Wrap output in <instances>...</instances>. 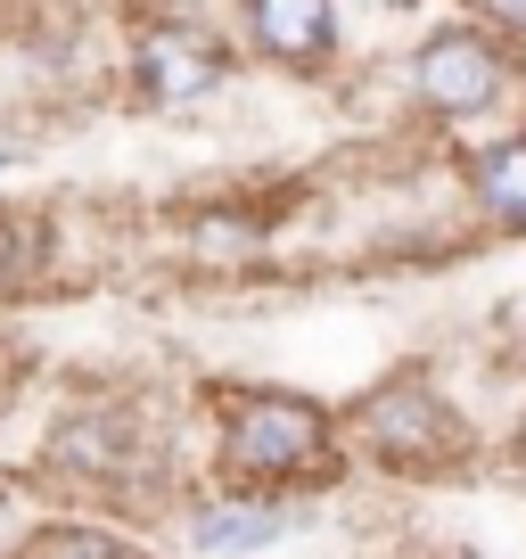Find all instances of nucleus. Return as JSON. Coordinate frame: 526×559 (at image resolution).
<instances>
[{
    "label": "nucleus",
    "mask_w": 526,
    "mask_h": 559,
    "mask_svg": "<svg viewBox=\"0 0 526 559\" xmlns=\"http://www.w3.org/2000/svg\"><path fill=\"white\" fill-rule=\"evenodd\" d=\"M214 461L247 493L288 502L297 486L346 469V428H337V412H321L313 395H288V386H223L214 395Z\"/></svg>",
    "instance_id": "1"
},
{
    "label": "nucleus",
    "mask_w": 526,
    "mask_h": 559,
    "mask_svg": "<svg viewBox=\"0 0 526 559\" xmlns=\"http://www.w3.org/2000/svg\"><path fill=\"white\" fill-rule=\"evenodd\" d=\"M346 428H354V444H362L379 469H404V477L469 469V419H461V403L444 395L437 379H420V370L379 379L346 412Z\"/></svg>",
    "instance_id": "2"
},
{
    "label": "nucleus",
    "mask_w": 526,
    "mask_h": 559,
    "mask_svg": "<svg viewBox=\"0 0 526 559\" xmlns=\"http://www.w3.org/2000/svg\"><path fill=\"white\" fill-rule=\"evenodd\" d=\"M510 91V50L486 25H444L411 50V107L437 123H469L486 107H502Z\"/></svg>",
    "instance_id": "3"
},
{
    "label": "nucleus",
    "mask_w": 526,
    "mask_h": 559,
    "mask_svg": "<svg viewBox=\"0 0 526 559\" xmlns=\"http://www.w3.org/2000/svg\"><path fill=\"white\" fill-rule=\"evenodd\" d=\"M141 453H148V437H141V419L123 412V403H83V412H67L50 428L41 469L67 477V486H116L123 493L141 477Z\"/></svg>",
    "instance_id": "4"
},
{
    "label": "nucleus",
    "mask_w": 526,
    "mask_h": 559,
    "mask_svg": "<svg viewBox=\"0 0 526 559\" xmlns=\"http://www.w3.org/2000/svg\"><path fill=\"white\" fill-rule=\"evenodd\" d=\"M223 74H230V50L214 34H198V25H148V34L132 41V83H141V99H157V107L206 99Z\"/></svg>",
    "instance_id": "5"
},
{
    "label": "nucleus",
    "mask_w": 526,
    "mask_h": 559,
    "mask_svg": "<svg viewBox=\"0 0 526 559\" xmlns=\"http://www.w3.org/2000/svg\"><path fill=\"white\" fill-rule=\"evenodd\" d=\"M297 526H304V510L280 502V493H230V502H190L181 535H190L198 559H247V551H272Z\"/></svg>",
    "instance_id": "6"
},
{
    "label": "nucleus",
    "mask_w": 526,
    "mask_h": 559,
    "mask_svg": "<svg viewBox=\"0 0 526 559\" xmlns=\"http://www.w3.org/2000/svg\"><path fill=\"white\" fill-rule=\"evenodd\" d=\"M247 41L288 74H321L337 50V0H239Z\"/></svg>",
    "instance_id": "7"
},
{
    "label": "nucleus",
    "mask_w": 526,
    "mask_h": 559,
    "mask_svg": "<svg viewBox=\"0 0 526 559\" xmlns=\"http://www.w3.org/2000/svg\"><path fill=\"white\" fill-rule=\"evenodd\" d=\"M461 181H469V206L486 214L493 230L526 239V132H502V140H486V148H469V157H461Z\"/></svg>",
    "instance_id": "8"
},
{
    "label": "nucleus",
    "mask_w": 526,
    "mask_h": 559,
    "mask_svg": "<svg viewBox=\"0 0 526 559\" xmlns=\"http://www.w3.org/2000/svg\"><path fill=\"white\" fill-rule=\"evenodd\" d=\"M17 559H148L141 543L107 535V526H83V519H58V526H34L17 543Z\"/></svg>",
    "instance_id": "9"
},
{
    "label": "nucleus",
    "mask_w": 526,
    "mask_h": 559,
    "mask_svg": "<svg viewBox=\"0 0 526 559\" xmlns=\"http://www.w3.org/2000/svg\"><path fill=\"white\" fill-rule=\"evenodd\" d=\"M469 9L493 25V34H526V0H469Z\"/></svg>",
    "instance_id": "10"
},
{
    "label": "nucleus",
    "mask_w": 526,
    "mask_h": 559,
    "mask_svg": "<svg viewBox=\"0 0 526 559\" xmlns=\"http://www.w3.org/2000/svg\"><path fill=\"white\" fill-rule=\"evenodd\" d=\"M510 461H518V469H526V419H518V428H510Z\"/></svg>",
    "instance_id": "11"
},
{
    "label": "nucleus",
    "mask_w": 526,
    "mask_h": 559,
    "mask_svg": "<svg viewBox=\"0 0 526 559\" xmlns=\"http://www.w3.org/2000/svg\"><path fill=\"white\" fill-rule=\"evenodd\" d=\"M9 535H17V526H9V493H0V551H9Z\"/></svg>",
    "instance_id": "12"
},
{
    "label": "nucleus",
    "mask_w": 526,
    "mask_h": 559,
    "mask_svg": "<svg viewBox=\"0 0 526 559\" xmlns=\"http://www.w3.org/2000/svg\"><path fill=\"white\" fill-rule=\"evenodd\" d=\"M0 174H9V148H0Z\"/></svg>",
    "instance_id": "13"
}]
</instances>
